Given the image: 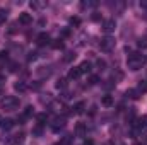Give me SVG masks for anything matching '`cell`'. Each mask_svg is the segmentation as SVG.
I'll return each mask as SVG.
<instances>
[{"label": "cell", "instance_id": "obj_1", "mask_svg": "<svg viewBox=\"0 0 147 145\" xmlns=\"http://www.w3.org/2000/svg\"><path fill=\"white\" fill-rule=\"evenodd\" d=\"M144 63H146V58L140 55V53H130L128 55V58H127V67L130 68V70H134V72H137V70H140L142 67H144Z\"/></svg>", "mask_w": 147, "mask_h": 145}, {"label": "cell", "instance_id": "obj_2", "mask_svg": "<svg viewBox=\"0 0 147 145\" xmlns=\"http://www.w3.org/2000/svg\"><path fill=\"white\" fill-rule=\"evenodd\" d=\"M0 109H5V111H16L19 109V99L14 97V96H7L0 101Z\"/></svg>", "mask_w": 147, "mask_h": 145}, {"label": "cell", "instance_id": "obj_3", "mask_svg": "<svg viewBox=\"0 0 147 145\" xmlns=\"http://www.w3.org/2000/svg\"><path fill=\"white\" fill-rule=\"evenodd\" d=\"M115 39L110 36H106V38H103L101 39V43H99V48H101V51H111L113 48H115Z\"/></svg>", "mask_w": 147, "mask_h": 145}, {"label": "cell", "instance_id": "obj_4", "mask_svg": "<svg viewBox=\"0 0 147 145\" xmlns=\"http://www.w3.org/2000/svg\"><path fill=\"white\" fill-rule=\"evenodd\" d=\"M36 44L38 46H46V44H50V34H48V33H39L36 36Z\"/></svg>", "mask_w": 147, "mask_h": 145}, {"label": "cell", "instance_id": "obj_5", "mask_svg": "<svg viewBox=\"0 0 147 145\" xmlns=\"http://www.w3.org/2000/svg\"><path fill=\"white\" fill-rule=\"evenodd\" d=\"M31 22H33V15H31V14H28V12L19 14V24H22V26H29Z\"/></svg>", "mask_w": 147, "mask_h": 145}, {"label": "cell", "instance_id": "obj_6", "mask_svg": "<svg viewBox=\"0 0 147 145\" xmlns=\"http://www.w3.org/2000/svg\"><path fill=\"white\" fill-rule=\"evenodd\" d=\"M63 126H65V118H57L53 121V125H51V130L53 132H60Z\"/></svg>", "mask_w": 147, "mask_h": 145}, {"label": "cell", "instance_id": "obj_7", "mask_svg": "<svg viewBox=\"0 0 147 145\" xmlns=\"http://www.w3.org/2000/svg\"><path fill=\"white\" fill-rule=\"evenodd\" d=\"M115 28H116V24H115L113 19H108V21L103 22V29H105V33H111V31H115Z\"/></svg>", "mask_w": 147, "mask_h": 145}, {"label": "cell", "instance_id": "obj_8", "mask_svg": "<svg viewBox=\"0 0 147 145\" xmlns=\"http://www.w3.org/2000/svg\"><path fill=\"white\" fill-rule=\"evenodd\" d=\"M12 126H14V121H12L10 118H5V119H2V121H0V128H2V130H5V132H7V130H10Z\"/></svg>", "mask_w": 147, "mask_h": 145}, {"label": "cell", "instance_id": "obj_9", "mask_svg": "<svg viewBox=\"0 0 147 145\" xmlns=\"http://www.w3.org/2000/svg\"><path fill=\"white\" fill-rule=\"evenodd\" d=\"M84 109H86V103H84V101H79V103L72 108V113H75V114H82Z\"/></svg>", "mask_w": 147, "mask_h": 145}, {"label": "cell", "instance_id": "obj_10", "mask_svg": "<svg viewBox=\"0 0 147 145\" xmlns=\"http://www.w3.org/2000/svg\"><path fill=\"white\" fill-rule=\"evenodd\" d=\"M86 133V123H82V121H79L77 125H75V135H79V137H82Z\"/></svg>", "mask_w": 147, "mask_h": 145}, {"label": "cell", "instance_id": "obj_11", "mask_svg": "<svg viewBox=\"0 0 147 145\" xmlns=\"http://www.w3.org/2000/svg\"><path fill=\"white\" fill-rule=\"evenodd\" d=\"M113 96H110V94H106V96H103L101 97V104L103 106H106V108H110V106H113Z\"/></svg>", "mask_w": 147, "mask_h": 145}, {"label": "cell", "instance_id": "obj_12", "mask_svg": "<svg viewBox=\"0 0 147 145\" xmlns=\"http://www.w3.org/2000/svg\"><path fill=\"white\" fill-rule=\"evenodd\" d=\"M79 70H80V73L91 72V63H89V62H82V63L79 65Z\"/></svg>", "mask_w": 147, "mask_h": 145}, {"label": "cell", "instance_id": "obj_13", "mask_svg": "<svg viewBox=\"0 0 147 145\" xmlns=\"http://www.w3.org/2000/svg\"><path fill=\"white\" fill-rule=\"evenodd\" d=\"M82 73H80V70H79V67H74V68H70V72H69V79H79Z\"/></svg>", "mask_w": 147, "mask_h": 145}, {"label": "cell", "instance_id": "obj_14", "mask_svg": "<svg viewBox=\"0 0 147 145\" xmlns=\"http://www.w3.org/2000/svg\"><path fill=\"white\" fill-rule=\"evenodd\" d=\"M14 89H16L17 92H24V91L28 89V85H26L24 82H16V84H14Z\"/></svg>", "mask_w": 147, "mask_h": 145}, {"label": "cell", "instance_id": "obj_15", "mask_svg": "<svg viewBox=\"0 0 147 145\" xmlns=\"http://www.w3.org/2000/svg\"><path fill=\"white\" fill-rule=\"evenodd\" d=\"M127 97H130V99H139V91H137V89H128V91H127Z\"/></svg>", "mask_w": 147, "mask_h": 145}, {"label": "cell", "instance_id": "obj_16", "mask_svg": "<svg viewBox=\"0 0 147 145\" xmlns=\"http://www.w3.org/2000/svg\"><path fill=\"white\" fill-rule=\"evenodd\" d=\"M137 46H139V48H142V50L147 48V36H140V38H139V39H137Z\"/></svg>", "mask_w": 147, "mask_h": 145}, {"label": "cell", "instance_id": "obj_17", "mask_svg": "<svg viewBox=\"0 0 147 145\" xmlns=\"http://www.w3.org/2000/svg\"><path fill=\"white\" fill-rule=\"evenodd\" d=\"M137 126L139 128H147V116H142L137 119Z\"/></svg>", "mask_w": 147, "mask_h": 145}, {"label": "cell", "instance_id": "obj_18", "mask_svg": "<svg viewBox=\"0 0 147 145\" xmlns=\"http://www.w3.org/2000/svg\"><path fill=\"white\" fill-rule=\"evenodd\" d=\"M51 46H53L55 50H63V41H62V39H55V41L51 43Z\"/></svg>", "mask_w": 147, "mask_h": 145}, {"label": "cell", "instance_id": "obj_19", "mask_svg": "<svg viewBox=\"0 0 147 145\" xmlns=\"http://www.w3.org/2000/svg\"><path fill=\"white\" fill-rule=\"evenodd\" d=\"M55 85H57V89H65L67 87V79H58Z\"/></svg>", "mask_w": 147, "mask_h": 145}, {"label": "cell", "instance_id": "obj_20", "mask_svg": "<svg viewBox=\"0 0 147 145\" xmlns=\"http://www.w3.org/2000/svg\"><path fill=\"white\" fill-rule=\"evenodd\" d=\"M139 92H147V80H140L139 82Z\"/></svg>", "mask_w": 147, "mask_h": 145}, {"label": "cell", "instance_id": "obj_21", "mask_svg": "<svg viewBox=\"0 0 147 145\" xmlns=\"http://www.w3.org/2000/svg\"><path fill=\"white\" fill-rule=\"evenodd\" d=\"M36 119L39 121V125H43V123L48 119V114H46V113H39V114L36 116Z\"/></svg>", "mask_w": 147, "mask_h": 145}, {"label": "cell", "instance_id": "obj_22", "mask_svg": "<svg viewBox=\"0 0 147 145\" xmlns=\"http://www.w3.org/2000/svg\"><path fill=\"white\" fill-rule=\"evenodd\" d=\"M96 67H98L99 70H105V68H106V62L101 60V58H98V60H96Z\"/></svg>", "mask_w": 147, "mask_h": 145}, {"label": "cell", "instance_id": "obj_23", "mask_svg": "<svg viewBox=\"0 0 147 145\" xmlns=\"http://www.w3.org/2000/svg\"><path fill=\"white\" fill-rule=\"evenodd\" d=\"M75 56H77V55H75V53H74V51H69V53H67V56H65V58H63V60H65V62H67V63H69V62H72L74 58H75Z\"/></svg>", "mask_w": 147, "mask_h": 145}, {"label": "cell", "instance_id": "obj_24", "mask_svg": "<svg viewBox=\"0 0 147 145\" xmlns=\"http://www.w3.org/2000/svg\"><path fill=\"white\" fill-rule=\"evenodd\" d=\"M98 82H99V77H98V75H91V77H89V84H91V85H96Z\"/></svg>", "mask_w": 147, "mask_h": 145}, {"label": "cell", "instance_id": "obj_25", "mask_svg": "<svg viewBox=\"0 0 147 145\" xmlns=\"http://www.w3.org/2000/svg\"><path fill=\"white\" fill-rule=\"evenodd\" d=\"M5 19H7V10L5 9H0V24L5 22Z\"/></svg>", "mask_w": 147, "mask_h": 145}, {"label": "cell", "instance_id": "obj_26", "mask_svg": "<svg viewBox=\"0 0 147 145\" xmlns=\"http://www.w3.org/2000/svg\"><path fill=\"white\" fill-rule=\"evenodd\" d=\"M33 113H34V111H33V106H28V108L24 109V118H29Z\"/></svg>", "mask_w": 147, "mask_h": 145}, {"label": "cell", "instance_id": "obj_27", "mask_svg": "<svg viewBox=\"0 0 147 145\" xmlns=\"http://www.w3.org/2000/svg\"><path fill=\"white\" fill-rule=\"evenodd\" d=\"M41 133H43V128H41V125H39V126H34V128H33V135L39 137Z\"/></svg>", "mask_w": 147, "mask_h": 145}, {"label": "cell", "instance_id": "obj_28", "mask_svg": "<svg viewBox=\"0 0 147 145\" xmlns=\"http://www.w3.org/2000/svg\"><path fill=\"white\" fill-rule=\"evenodd\" d=\"M9 60V53L7 51H0V62H7Z\"/></svg>", "mask_w": 147, "mask_h": 145}, {"label": "cell", "instance_id": "obj_29", "mask_svg": "<svg viewBox=\"0 0 147 145\" xmlns=\"http://www.w3.org/2000/svg\"><path fill=\"white\" fill-rule=\"evenodd\" d=\"M70 24L72 26H80V19L79 17H70Z\"/></svg>", "mask_w": 147, "mask_h": 145}, {"label": "cell", "instance_id": "obj_30", "mask_svg": "<svg viewBox=\"0 0 147 145\" xmlns=\"http://www.w3.org/2000/svg\"><path fill=\"white\" fill-rule=\"evenodd\" d=\"M91 19H92L94 22H99V21H101V14H98V12H94V14L91 15Z\"/></svg>", "mask_w": 147, "mask_h": 145}, {"label": "cell", "instance_id": "obj_31", "mask_svg": "<svg viewBox=\"0 0 147 145\" xmlns=\"http://www.w3.org/2000/svg\"><path fill=\"white\" fill-rule=\"evenodd\" d=\"M22 140H24V135H22V133L14 135V142H22Z\"/></svg>", "mask_w": 147, "mask_h": 145}, {"label": "cell", "instance_id": "obj_32", "mask_svg": "<svg viewBox=\"0 0 147 145\" xmlns=\"http://www.w3.org/2000/svg\"><path fill=\"white\" fill-rule=\"evenodd\" d=\"M72 142V135H65V138H63V142H62V145H67Z\"/></svg>", "mask_w": 147, "mask_h": 145}, {"label": "cell", "instance_id": "obj_33", "mask_svg": "<svg viewBox=\"0 0 147 145\" xmlns=\"http://www.w3.org/2000/svg\"><path fill=\"white\" fill-rule=\"evenodd\" d=\"M38 58V53H34V51H33V53H29V56H28V60H29V62H33V60H36Z\"/></svg>", "mask_w": 147, "mask_h": 145}, {"label": "cell", "instance_id": "obj_34", "mask_svg": "<svg viewBox=\"0 0 147 145\" xmlns=\"http://www.w3.org/2000/svg\"><path fill=\"white\" fill-rule=\"evenodd\" d=\"M62 36H63V38L70 36V29H67V28H65V29H63V31H62Z\"/></svg>", "mask_w": 147, "mask_h": 145}, {"label": "cell", "instance_id": "obj_35", "mask_svg": "<svg viewBox=\"0 0 147 145\" xmlns=\"http://www.w3.org/2000/svg\"><path fill=\"white\" fill-rule=\"evenodd\" d=\"M10 72H16L17 70V63H10V68H9Z\"/></svg>", "mask_w": 147, "mask_h": 145}, {"label": "cell", "instance_id": "obj_36", "mask_svg": "<svg viewBox=\"0 0 147 145\" xmlns=\"http://www.w3.org/2000/svg\"><path fill=\"white\" fill-rule=\"evenodd\" d=\"M84 145H94V142L91 138H87V140H84Z\"/></svg>", "mask_w": 147, "mask_h": 145}, {"label": "cell", "instance_id": "obj_37", "mask_svg": "<svg viewBox=\"0 0 147 145\" xmlns=\"http://www.w3.org/2000/svg\"><path fill=\"white\" fill-rule=\"evenodd\" d=\"M89 114H91V116H92V114H96V106H92V108H91V111H89Z\"/></svg>", "mask_w": 147, "mask_h": 145}, {"label": "cell", "instance_id": "obj_38", "mask_svg": "<svg viewBox=\"0 0 147 145\" xmlns=\"http://www.w3.org/2000/svg\"><path fill=\"white\" fill-rule=\"evenodd\" d=\"M105 145H113V144H110V142H108V144H105Z\"/></svg>", "mask_w": 147, "mask_h": 145}, {"label": "cell", "instance_id": "obj_39", "mask_svg": "<svg viewBox=\"0 0 147 145\" xmlns=\"http://www.w3.org/2000/svg\"><path fill=\"white\" fill-rule=\"evenodd\" d=\"M0 121H2V118H0Z\"/></svg>", "mask_w": 147, "mask_h": 145}]
</instances>
